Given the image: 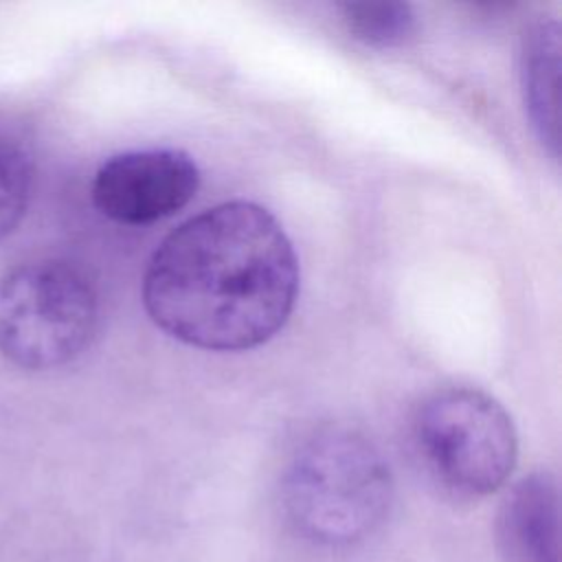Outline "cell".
<instances>
[{"label":"cell","mask_w":562,"mask_h":562,"mask_svg":"<svg viewBox=\"0 0 562 562\" xmlns=\"http://www.w3.org/2000/svg\"><path fill=\"white\" fill-rule=\"evenodd\" d=\"M299 294V259L277 217L224 202L169 233L143 274V305L171 338L206 351L270 340Z\"/></svg>","instance_id":"1"},{"label":"cell","mask_w":562,"mask_h":562,"mask_svg":"<svg viewBox=\"0 0 562 562\" xmlns=\"http://www.w3.org/2000/svg\"><path fill=\"white\" fill-rule=\"evenodd\" d=\"M281 501L294 529L318 544L371 536L393 505V476L380 448L349 426H323L292 452Z\"/></svg>","instance_id":"2"},{"label":"cell","mask_w":562,"mask_h":562,"mask_svg":"<svg viewBox=\"0 0 562 562\" xmlns=\"http://www.w3.org/2000/svg\"><path fill=\"white\" fill-rule=\"evenodd\" d=\"M99 325L88 274L61 259L13 266L0 274V358L24 371H48L79 358Z\"/></svg>","instance_id":"3"},{"label":"cell","mask_w":562,"mask_h":562,"mask_svg":"<svg viewBox=\"0 0 562 562\" xmlns=\"http://www.w3.org/2000/svg\"><path fill=\"white\" fill-rule=\"evenodd\" d=\"M413 437L432 476L465 498L503 487L518 457L509 413L474 386H441L426 395L413 419Z\"/></svg>","instance_id":"4"},{"label":"cell","mask_w":562,"mask_h":562,"mask_svg":"<svg viewBox=\"0 0 562 562\" xmlns=\"http://www.w3.org/2000/svg\"><path fill=\"white\" fill-rule=\"evenodd\" d=\"M200 184L193 158L180 149H136L105 160L92 178V204L125 226H147L184 209Z\"/></svg>","instance_id":"5"},{"label":"cell","mask_w":562,"mask_h":562,"mask_svg":"<svg viewBox=\"0 0 562 562\" xmlns=\"http://www.w3.org/2000/svg\"><path fill=\"white\" fill-rule=\"evenodd\" d=\"M505 562H560V492L551 472H531L505 494L496 516Z\"/></svg>","instance_id":"6"},{"label":"cell","mask_w":562,"mask_h":562,"mask_svg":"<svg viewBox=\"0 0 562 562\" xmlns=\"http://www.w3.org/2000/svg\"><path fill=\"white\" fill-rule=\"evenodd\" d=\"M558 72L560 26L540 18L522 33L518 75L529 123L551 156H558Z\"/></svg>","instance_id":"7"},{"label":"cell","mask_w":562,"mask_h":562,"mask_svg":"<svg viewBox=\"0 0 562 562\" xmlns=\"http://www.w3.org/2000/svg\"><path fill=\"white\" fill-rule=\"evenodd\" d=\"M340 20L353 40L371 48H400L417 33V15L406 2H347Z\"/></svg>","instance_id":"8"},{"label":"cell","mask_w":562,"mask_h":562,"mask_svg":"<svg viewBox=\"0 0 562 562\" xmlns=\"http://www.w3.org/2000/svg\"><path fill=\"white\" fill-rule=\"evenodd\" d=\"M33 165L13 140L0 138V241L15 231L29 209Z\"/></svg>","instance_id":"9"}]
</instances>
